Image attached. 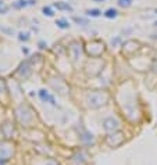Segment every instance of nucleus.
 <instances>
[{
  "instance_id": "f257e3e1",
  "label": "nucleus",
  "mask_w": 157,
  "mask_h": 165,
  "mask_svg": "<svg viewBox=\"0 0 157 165\" xmlns=\"http://www.w3.org/2000/svg\"><path fill=\"white\" fill-rule=\"evenodd\" d=\"M109 97L104 94V93H100V92H92L89 94V106L90 107H100L103 104H106V101Z\"/></svg>"
},
{
  "instance_id": "f03ea898",
  "label": "nucleus",
  "mask_w": 157,
  "mask_h": 165,
  "mask_svg": "<svg viewBox=\"0 0 157 165\" xmlns=\"http://www.w3.org/2000/svg\"><path fill=\"white\" fill-rule=\"evenodd\" d=\"M103 128H104V130H107V132L114 133L120 129V122H118L116 118L109 117V118H106L104 121H103Z\"/></svg>"
},
{
  "instance_id": "7ed1b4c3",
  "label": "nucleus",
  "mask_w": 157,
  "mask_h": 165,
  "mask_svg": "<svg viewBox=\"0 0 157 165\" xmlns=\"http://www.w3.org/2000/svg\"><path fill=\"white\" fill-rule=\"evenodd\" d=\"M33 3H35L33 0H18L13 4V7L14 9H21V7H25L28 4H33Z\"/></svg>"
},
{
  "instance_id": "20e7f679",
  "label": "nucleus",
  "mask_w": 157,
  "mask_h": 165,
  "mask_svg": "<svg viewBox=\"0 0 157 165\" xmlns=\"http://www.w3.org/2000/svg\"><path fill=\"white\" fill-rule=\"evenodd\" d=\"M117 14L118 13H117L116 9H109L106 13H104V17H106V18H116Z\"/></svg>"
},
{
  "instance_id": "39448f33",
  "label": "nucleus",
  "mask_w": 157,
  "mask_h": 165,
  "mask_svg": "<svg viewBox=\"0 0 157 165\" xmlns=\"http://www.w3.org/2000/svg\"><path fill=\"white\" fill-rule=\"evenodd\" d=\"M86 14L90 15V17H99V15L102 14V11H100V10H97V9H93V10H88Z\"/></svg>"
},
{
  "instance_id": "423d86ee",
  "label": "nucleus",
  "mask_w": 157,
  "mask_h": 165,
  "mask_svg": "<svg viewBox=\"0 0 157 165\" xmlns=\"http://www.w3.org/2000/svg\"><path fill=\"white\" fill-rule=\"evenodd\" d=\"M56 24H57L60 28H63V29H67V28L69 27V24L67 22V21H64V19H57V21H56Z\"/></svg>"
},
{
  "instance_id": "0eeeda50",
  "label": "nucleus",
  "mask_w": 157,
  "mask_h": 165,
  "mask_svg": "<svg viewBox=\"0 0 157 165\" xmlns=\"http://www.w3.org/2000/svg\"><path fill=\"white\" fill-rule=\"evenodd\" d=\"M56 7H57V9H60V10H68V11L72 10L69 4H63V3H56Z\"/></svg>"
},
{
  "instance_id": "6e6552de",
  "label": "nucleus",
  "mask_w": 157,
  "mask_h": 165,
  "mask_svg": "<svg viewBox=\"0 0 157 165\" xmlns=\"http://www.w3.org/2000/svg\"><path fill=\"white\" fill-rule=\"evenodd\" d=\"M7 11H9V7L4 4L3 0H0V14H6Z\"/></svg>"
},
{
  "instance_id": "1a4fd4ad",
  "label": "nucleus",
  "mask_w": 157,
  "mask_h": 165,
  "mask_svg": "<svg viewBox=\"0 0 157 165\" xmlns=\"http://www.w3.org/2000/svg\"><path fill=\"white\" fill-rule=\"evenodd\" d=\"M132 0H118V4L122 6V7H130Z\"/></svg>"
},
{
  "instance_id": "9d476101",
  "label": "nucleus",
  "mask_w": 157,
  "mask_h": 165,
  "mask_svg": "<svg viewBox=\"0 0 157 165\" xmlns=\"http://www.w3.org/2000/svg\"><path fill=\"white\" fill-rule=\"evenodd\" d=\"M43 13L46 14V15H49V17H51V15H53V11H51L50 7H43Z\"/></svg>"
},
{
  "instance_id": "9b49d317",
  "label": "nucleus",
  "mask_w": 157,
  "mask_h": 165,
  "mask_svg": "<svg viewBox=\"0 0 157 165\" xmlns=\"http://www.w3.org/2000/svg\"><path fill=\"white\" fill-rule=\"evenodd\" d=\"M45 165H60V164H59L56 160H53V158H49V160L46 161V164H45Z\"/></svg>"
},
{
  "instance_id": "f8f14e48",
  "label": "nucleus",
  "mask_w": 157,
  "mask_h": 165,
  "mask_svg": "<svg viewBox=\"0 0 157 165\" xmlns=\"http://www.w3.org/2000/svg\"><path fill=\"white\" fill-rule=\"evenodd\" d=\"M20 39H21V40H28V35H22V33H21V35H20Z\"/></svg>"
},
{
  "instance_id": "ddd939ff",
  "label": "nucleus",
  "mask_w": 157,
  "mask_h": 165,
  "mask_svg": "<svg viewBox=\"0 0 157 165\" xmlns=\"http://www.w3.org/2000/svg\"><path fill=\"white\" fill-rule=\"evenodd\" d=\"M99 1H104V0H99Z\"/></svg>"
},
{
  "instance_id": "4468645a",
  "label": "nucleus",
  "mask_w": 157,
  "mask_h": 165,
  "mask_svg": "<svg viewBox=\"0 0 157 165\" xmlns=\"http://www.w3.org/2000/svg\"><path fill=\"white\" fill-rule=\"evenodd\" d=\"M156 13H157V9H156Z\"/></svg>"
},
{
  "instance_id": "2eb2a0df",
  "label": "nucleus",
  "mask_w": 157,
  "mask_h": 165,
  "mask_svg": "<svg viewBox=\"0 0 157 165\" xmlns=\"http://www.w3.org/2000/svg\"><path fill=\"white\" fill-rule=\"evenodd\" d=\"M156 25H157V22H156Z\"/></svg>"
}]
</instances>
